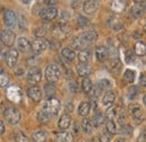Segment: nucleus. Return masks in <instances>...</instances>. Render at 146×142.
I'll return each mask as SVG.
<instances>
[{
    "label": "nucleus",
    "instance_id": "79ce46f5",
    "mask_svg": "<svg viewBox=\"0 0 146 142\" xmlns=\"http://www.w3.org/2000/svg\"><path fill=\"white\" fill-rule=\"evenodd\" d=\"M0 82H1V87H6L9 82V77L5 71L1 69V76H0Z\"/></svg>",
    "mask_w": 146,
    "mask_h": 142
},
{
    "label": "nucleus",
    "instance_id": "de8ad7c7",
    "mask_svg": "<svg viewBox=\"0 0 146 142\" xmlns=\"http://www.w3.org/2000/svg\"><path fill=\"white\" fill-rule=\"evenodd\" d=\"M68 88L69 90L72 92V94H75V92H78V86H76V84L74 82V81H71V82H69V85H68Z\"/></svg>",
    "mask_w": 146,
    "mask_h": 142
},
{
    "label": "nucleus",
    "instance_id": "f8f14e48",
    "mask_svg": "<svg viewBox=\"0 0 146 142\" xmlns=\"http://www.w3.org/2000/svg\"><path fill=\"white\" fill-rule=\"evenodd\" d=\"M17 46H18L19 51L23 52V53H27L31 50H33V44L26 37H20L19 38L17 41Z\"/></svg>",
    "mask_w": 146,
    "mask_h": 142
},
{
    "label": "nucleus",
    "instance_id": "6e6552de",
    "mask_svg": "<svg viewBox=\"0 0 146 142\" xmlns=\"http://www.w3.org/2000/svg\"><path fill=\"white\" fill-rule=\"evenodd\" d=\"M27 80H28V82H31L33 85L38 84L42 80V72H40V70L36 67L31 68L28 73H27Z\"/></svg>",
    "mask_w": 146,
    "mask_h": 142
},
{
    "label": "nucleus",
    "instance_id": "864d4df0",
    "mask_svg": "<svg viewBox=\"0 0 146 142\" xmlns=\"http://www.w3.org/2000/svg\"><path fill=\"white\" fill-rule=\"evenodd\" d=\"M126 62L127 63H130V59H131V61H133V53H131V51H129L127 53V55H126Z\"/></svg>",
    "mask_w": 146,
    "mask_h": 142
},
{
    "label": "nucleus",
    "instance_id": "dca6fc26",
    "mask_svg": "<svg viewBox=\"0 0 146 142\" xmlns=\"http://www.w3.org/2000/svg\"><path fill=\"white\" fill-rule=\"evenodd\" d=\"M108 54H109L108 53V49L105 48V46H97L96 50H94L96 59L99 62H104L108 58Z\"/></svg>",
    "mask_w": 146,
    "mask_h": 142
},
{
    "label": "nucleus",
    "instance_id": "c03bdc74",
    "mask_svg": "<svg viewBox=\"0 0 146 142\" xmlns=\"http://www.w3.org/2000/svg\"><path fill=\"white\" fill-rule=\"evenodd\" d=\"M111 141V134L109 132H104L99 137V142H110Z\"/></svg>",
    "mask_w": 146,
    "mask_h": 142
},
{
    "label": "nucleus",
    "instance_id": "3c124183",
    "mask_svg": "<svg viewBox=\"0 0 146 142\" xmlns=\"http://www.w3.org/2000/svg\"><path fill=\"white\" fill-rule=\"evenodd\" d=\"M139 84H141V86L146 87V73L141 74V77H139Z\"/></svg>",
    "mask_w": 146,
    "mask_h": 142
},
{
    "label": "nucleus",
    "instance_id": "f03ea898",
    "mask_svg": "<svg viewBox=\"0 0 146 142\" xmlns=\"http://www.w3.org/2000/svg\"><path fill=\"white\" fill-rule=\"evenodd\" d=\"M3 116L6 119L7 122H9L10 124L15 125L20 121V113L17 108L15 107H8L3 111Z\"/></svg>",
    "mask_w": 146,
    "mask_h": 142
},
{
    "label": "nucleus",
    "instance_id": "bf43d9fd",
    "mask_svg": "<svg viewBox=\"0 0 146 142\" xmlns=\"http://www.w3.org/2000/svg\"><path fill=\"white\" fill-rule=\"evenodd\" d=\"M144 29H145V32H146V24H145V26H144Z\"/></svg>",
    "mask_w": 146,
    "mask_h": 142
},
{
    "label": "nucleus",
    "instance_id": "9d476101",
    "mask_svg": "<svg viewBox=\"0 0 146 142\" xmlns=\"http://www.w3.org/2000/svg\"><path fill=\"white\" fill-rule=\"evenodd\" d=\"M48 46L47 41H45L44 38H37L33 42V52L36 54H39L44 52Z\"/></svg>",
    "mask_w": 146,
    "mask_h": 142
},
{
    "label": "nucleus",
    "instance_id": "a19ab883",
    "mask_svg": "<svg viewBox=\"0 0 146 142\" xmlns=\"http://www.w3.org/2000/svg\"><path fill=\"white\" fill-rule=\"evenodd\" d=\"M120 133L124 135H130L133 134V127L128 124H124L120 126Z\"/></svg>",
    "mask_w": 146,
    "mask_h": 142
},
{
    "label": "nucleus",
    "instance_id": "bb28decb",
    "mask_svg": "<svg viewBox=\"0 0 146 142\" xmlns=\"http://www.w3.org/2000/svg\"><path fill=\"white\" fill-rule=\"evenodd\" d=\"M81 127L87 134H91L92 131H93V124H92L91 121L88 120V119H83L81 121Z\"/></svg>",
    "mask_w": 146,
    "mask_h": 142
},
{
    "label": "nucleus",
    "instance_id": "423d86ee",
    "mask_svg": "<svg viewBox=\"0 0 146 142\" xmlns=\"http://www.w3.org/2000/svg\"><path fill=\"white\" fill-rule=\"evenodd\" d=\"M0 38H1V42H2L3 45H6V46H13L14 43H15L16 36L14 34V32H11L10 29H3V31H1Z\"/></svg>",
    "mask_w": 146,
    "mask_h": 142
},
{
    "label": "nucleus",
    "instance_id": "f257e3e1",
    "mask_svg": "<svg viewBox=\"0 0 146 142\" xmlns=\"http://www.w3.org/2000/svg\"><path fill=\"white\" fill-rule=\"evenodd\" d=\"M61 106L62 105H61V102L58 99H56V98H48L44 103L42 111L46 112L51 117H54V116H56L58 114V112L61 109Z\"/></svg>",
    "mask_w": 146,
    "mask_h": 142
},
{
    "label": "nucleus",
    "instance_id": "09e8293b",
    "mask_svg": "<svg viewBox=\"0 0 146 142\" xmlns=\"http://www.w3.org/2000/svg\"><path fill=\"white\" fill-rule=\"evenodd\" d=\"M108 52H109V55L113 59V55H115V58L117 59V50H116V48L115 46H112V45H110L109 50H108Z\"/></svg>",
    "mask_w": 146,
    "mask_h": 142
},
{
    "label": "nucleus",
    "instance_id": "a18cd8bd",
    "mask_svg": "<svg viewBox=\"0 0 146 142\" xmlns=\"http://www.w3.org/2000/svg\"><path fill=\"white\" fill-rule=\"evenodd\" d=\"M70 17H71L70 16V13H68L65 10H63V11L60 13V20H61L62 24H65V21H68L70 19Z\"/></svg>",
    "mask_w": 146,
    "mask_h": 142
},
{
    "label": "nucleus",
    "instance_id": "58836bf2",
    "mask_svg": "<svg viewBox=\"0 0 146 142\" xmlns=\"http://www.w3.org/2000/svg\"><path fill=\"white\" fill-rule=\"evenodd\" d=\"M106 129H107V131L109 132L111 135L115 134V133L117 132V129H116L115 122H113V121H110V120H108L107 123H106Z\"/></svg>",
    "mask_w": 146,
    "mask_h": 142
},
{
    "label": "nucleus",
    "instance_id": "7ed1b4c3",
    "mask_svg": "<svg viewBox=\"0 0 146 142\" xmlns=\"http://www.w3.org/2000/svg\"><path fill=\"white\" fill-rule=\"evenodd\" d=\"M60 76H61V71H60V68L58 66H56L54 63L52 64H48L45 69V77L46 79L48 80V82H55L60 79Z\"/></svg>",
    "mask_w": 146,
    "mask_h": 142
},
{
    "label": "nucleus",
    "instance_id": "5701e85b",
    "mask_svg": "<svg viewBox=\"0 0 146 142\" xmlns=\"http://www.w3.org/2000/svg\"><path fill=\"white\" fill-rule=\"evenodd\" d=\"M111 9L115 11V13H123L125 9H126V2H123V1H112L111 5H110Z\"/></svg>",
    "mask_w": 146,
    "mask_h": 142
},
{
    "label": "nucleus",
    "instance_id": "2eb2a0df",
    "mask_svg": "<svg viewBox=\"0 0 146 142\" xmlns=\"http://www.w3.org/2000/svg\"><path fill=\"white\" fill-rule=\"evenodd\" d=\"M98 8H99L98 1L89 0L83 3V11H84V14H88V15H92L93 13H96L98 10Z\"/></svg>",
    "mask_w": 146,
    "mask_h": 142
},
{
    "label": "nucleus",
    "instance_id": "20e7f679",
    "mask_svg": "<svg viewBox=\"0 0 146 142\" xmlns=\"http://www.w3.org/2000/svg\"><path fill=\"white\" fill-rule=\"evenodd\" d=\"M3 21H5V25L9 28H15L17 23H18V19H17V15L15 14V11L10 10V9H7L3 11Z\"/></svg>",
    "mask_w": 146,
    "mask_h": 142
},
{
    "label": "nucleus",
    "instance_id": "393cba45",
    "mask_svg": "<svg viewBox=\"0 0 146 142\" xmlns=\"http://www.w3.org/2000/svg\"><path fill=\"white\" fill-rule=\"evenodd\" d=\"M90 111H91V104L89 102L81 103V105L79 106V109H78V112L81 116H87L90 113Z\"/></svg>",
    "mask_w": 146,
    "mask_h": 142
},
{
    "label": "nucleus",
    "instance_id": "4c0bfd02",
    "mask_svg": "<svg viewBox=\"0 0 146 142\" xmlns=\"http://www.w3.org/2000/svg\"><path fill=\"white\" fill-rule=\"evenodd\" d=\"M34 34L38 37V38H43V36H45L47 34V27L45 26H39L34 31Z\"/></svg>",
    "mask_w": 146,
    "mask_h": 142
},
{
    "label": "nucleus",
    "instance_id": "e433bc0d",
    "mask_svg": "<svg viewBox=\"0 0 146 142\" xmlns=\"http://www.w3.org/2000/svg\"><path fill=\"white\" fill-rule=\"evenodd\" d=\"M52 117L46 113V112H44V111H40L39 113H38V115H37V120L40 122V123H46L48 120H51Z\"/></svg>",
    "mask_w": 146,
    "mask_h": 142
},
{
    "label": "nucleus",
    "instance_id": "4be33fe9",
    "mask_svg": "<svg viewBox=\"0 0 146 142\" xmlns=\"http://www.w3.org/2000/svg\"><path fill=\"white\" fill-rule=\"evenodd\" d=\"M73 137L71 133L61 132L55 134V142H72Z\"/></svg>",
    "mask_w": 146,
    "mask_h": 142
},
{
    "label": "nucleus",
    "instance_id": "1a4fd4ad",
    "mask_svg": "<svg viewBox=\"0 0 146 142\" xmlns=\"http://www.w3.org/2000/svg\"><path fill=\"white\" fill-rule=\"evenodd\" d=\"M129 112L133 116V119L136 121V122H142L144 119H145V114H144V111L143 108L138 105H133V106L129 107Z\"/></svg>",
    "mask_w": 146,
    "mask_h": 142
},
{
    "label": "nucleus",
    "instance_id": "5fc2aeb1",
    "mask_svg": "<svg viewBox=\"0 0 146 142\" xmlns=\"http://www.w3.org/2000/svg\"><path fill=\"white\" fill-rule=\"evenodd\" d=\"M0 130H1V131H0V133H1V134H3V133H5V125H3V122H1V123H0Z\"/></svg>",
    "mask_w": 146,
    "mask_h": 142
},
{
    "label": "nucleus",
    "instance_id": "9b49d317",
    "mask_svg": "<svg viewBox=\"0 0 146 142\" xmlns=\"http://www.w3.org/2000/svg\"><path fill=\"white\" fill-rule=\"evenodd\" d=\"M27 95L35 103H39L42 99V90L36 86H32L27 89Z\"/></svg>",
    "mask_w": 146,
    "mask_h": 142
},
{
    "label": "nucleus",
    "instance_id": "ea45409f",
    "mask_svg": "<svg viewBox=\"0 0 146 142\" xmlns=\"http://www.w3.org/2000/svg\"><path fill=\"white\" fill-rule=\"evenodd\" d=\"M138 94V88L136 86H130L127 90V95L129 99H134Z\"/></svg>",
    "mask_w": 146,
    "mask_h": 142
},
{
    "label": "nucleus",
    "instance_id": "0eeeda50",
    "mask_svg": "<svg viewBox=\"0 0 146 142\" xmlns=\"http://www.w3.org/2000/svg\"><path fill=\"white\" fill-rule=\"evenodd\" d=\"M58 10L55 7H46L39 11V16L44 20H53L54 18L57 17Z\"/></svg>",
    "mask_w": 146,
    "mask_h": 142
},
{
    "label": "nucleus",
    "instance_id": "aec40b11",
    "mask_svg": "<svg viewBox=\"0 0 146 142\" xmlns=\"http://www.w3.org/2000/svg\"><path fill=\"white\" fill-rule=\"evenodd\" d=\"M47 138H48V134H47L46 131L38 130V131H36L33 134L32 140H33V142H46L47 141Z\"/></svg>",
    "mask_w": 146,
    "mask_h": 142
},
{
    "label": "nucleus",
    "instance_id": "13d9d810",
    "mask_svg": "<svg viewBox=\"0 0 146 142\" xmlns=\"http://www.w3.org/2000/svg\"><path fill=\"white\" fill-rule=\"evenodd\" d=\"M143 103L146 105V95H144V97H143Z\"/></svg>",
    "mask_w": 146,
    "mask_h": 142
},
{
    "label": "nucleus",
    "instance_id": "f3484780",
    "mask_svg": "<svg viewBox=\"0 0 146 142\" xmlns=\"http://www.w3.org/2000/svg\"><path fill=\"white\" fill-rule=\"evenodd\" d=\"M81 38L83 40V42H84L86 44H91L94 41H97V38H98V33H97V31H94V29H90V31L83 33V34L81 35Z\"/></svg>",
    "mask_w": 146,
    "mask_h": 142
},
{
    "label": "nucleus",
    "instance_id": "8fccbe9b",
    "mask_svg": "<svg viewBox=\"0 0 146 142\" xmlns=\"http://www.w3.org/2000/svg\"><path fill=\"white\" fill-rule=\"evenodd\" d=\"M17 142H29V140L26 138V135H24L23 133H19L18 134V138H17Z\"/></svg>",
    "mask_w": 146,
    "mask_h": 142
},
{
    "label": "nucleus",
    "instance_id": "603ef678",
    "mask_svg": "<svg viewBox=\"0 0 146 142\" xmlns=\"http://www.w3.org/2000/svg\"><path fill=\"white\" fill-rule=\"evenodd\" d=\"M137 142H146V132L145 131L139 135V138H138Z\"/></svg>",
    "mask_w": 146,
    "mask_h": 142
},
{
    "label": "nucleus",
    "instance_id": "cd10ccee",
    "mask_svg": "<svg viewBox=\"0 0 146 142\" xmlns=\"http://www.w3.org/2000/svg\"><path fill=\"white\" fill-rule=\"evenodd\" d=\"M82 86V90H83V92L84 94H89L90 91L92 90L93 88V85H92V81L87 77V78H83V80H82V84H81Z\"/></svg>",
    "mask_w": 146,
    "mask_h": 142
},
{
    "label": "nucleus",
    "instance_id": "4468645a",
    "mask_svg": "<svg viewBox=\"0 0 146 142\" xmlns=\"http://www.w3.org/2000/svg\"><path fill=\"white\" fill-rule=\"evenodd\" d=\"M18 61V52L17 50H9L6 55V63L8 64V67L14 68L17 64Z\"/></svg>",
    "mask_w": 146,
    "mask_h": 142
},
{
    "label": "nucleus",
    "instance_id": "6ab92c4d",
    "mask_svg": "<svg viewBox=\"0 0 146 142\" xmlns=\"http://www.w3.org/2000/svg\"><path fill=\"white\" fill-rule=\"evenodd\" d=\"M71 122H72L71 116H70L69 114H64V115H62V116L60 117L58 123H57V126H58L61 130H66V129L70 127Z\"/></svg>",
    "mask_w": 146,
    "mask_h": 142
},
{
    "label": "nucleus",
    "instance_id": "412c9836",
    "mask_svg": "<svg viewBox=\"0 0 146 142\" xmlns=\"http://www.w3.org/2000/svg\"><path fill=\"white\" fill-rule=\"evenodd\" d=\"M76 72H78V74H79L80 77L87 78V77L89 76V73L91 72V69H90V67H89L87 63H81V64H79V66L76 67Z\"/></svg>",
    "mask_w": 146,
    "mask_h": 142
},
{
    "label": "nucleus",
    "instance_id": "6e6d98bb",
    "mask_svg": "<svg viewBox=\"0 0 146 142\" xmlns=\"http://www.w3.org/2000/svg\"><path fill=\"white\" fill-rule=\"evenodd\" d=\"M44 3H46V5H53V3H56V1H44Z\"/></svg>",
    "mask_w": 146,
    "mask_h": 142
},
{
    "label": "nucleus",
    "instance_id": "37998d69",
    "mask_svg": "<svg viewBox=\"0 0 146 142\" xmlns=\"http://www.w3.org/2000/svg\"><path fill=\"white\" fill-rule=\"evenodd\" d=\"M76 24L80 26V27H84V26H88L89 25V19L84 16H79L76 18Z\"/></svg>",
    "mask_w": 146,
    "mask_h": 142
},
{
    "label": "nucleus",
    "instance_id": "49530a36",
    "mask_svg": "<svg viewBox=\"0 0 146 142\" xmlns=\"http://www.w3.org/2000/svg\"><path fill=\"white\" fill-rule=\"evenodd\" d=\"M18 23H19V27H20L21 29H26V28H27V19H26L25 16L19 15Z\"/></svg>",
    "mask_w": 146,
    "mask_h": 142
},
{
    "label": "nucleus",
    "instance_id": "f704fd0d",
    "mask_svg": "<svg viewBox=\"0 0 146 142\" xmlns=\"http://www.w3.org/2000/svg\"><path fill=\"white\" fill-rule=\"evenodd\" d=\"M44 91H45V95L53 96V95H55V92H56V88H55V86L52 82H48V84H46L44 86Z\"/></svg>",
    "mask_w": 146,
    "mask_h": 142
},
{
    "label": "nucleus",
    "instance_id": "c85d7f7f",
    "mask_svg": "<svg viewBox=\"0 0 146 142\" xmlns=\"http://www.w3.org/2000/svg\"><path fill=\"white\" fill-rule=\"evenodd\" d=\"M143 11H144V9H143V7H142V6H134V7H131V8H130L129 14H130V16H131V17L139 18L141 16H142Z\"/></svg>",
    "mask_w": 146,
    "mask_h": 142
},
{
    "label": "nucleus",
    "instance_id": "a878e982",
    "mask_svg": "<svg viewBox=\"0 0 146 142\" xmlns=\"http://www.w3.org/2000/svg\"><path fill=\"white\" fill-rule=\"evenodd\" d=\"M90 56H91L90 51H89L88 49H84V50L79 51V53H78V60H79L81 63H87V62L89 61Z\"/></svg>",
    "mask_w": 146,
    "mask_h": 142
},
{
    "label": "nucleus",
    "instance_id": "2f4dec72",
    "mask_svg": "<svg viewBox=\"0 0 146 142\" xmlns=\"http://www.w3.org/2000/svg\"><path fill=\"white\" fill-rule=\"evenodd\" d=\"M62 56L64 59H66L68 61H72L75 59V52L71 49H69V48H64L62 50Z\"/></svg>",
    "mask_w": 146,
    "mask_h": 142
},
{
    "label": "nucleus",
    "instance_id": "39448f33",
    "mask_svg": "<svg viewBox=\"0 0 146 142\" xmlns=\"http://www.w3.org/2000/svg\"><path fill=\"white\" fill-rule=\"evenodd\" d=\"M70 33V27L66 24H60L53 28V35L57 40H63Z\"/></svg>",
    "mask_w": 146,
    "mask_h": 142
},
{
    "label": "nucleus",
    "instance_id": "72a5a7b5",
    "mask_svg": "<svg viewBox=\"0 0 146 142\" xmlns=\"http://www.w3.org/2000/svg\"><path fill=\"white\" fill-rule=\"evenodd\" d=\"M84 45H86V43L83 42V40L81 38V37H74L72 40V46L75 49V50H84L83 48H84Z\"/></svg>",
    "mask_w": 146,
    "mask_h": 142
},
{
    "label": "nucleus",
    "instance_id": "ddd939ff",
    "mask_svg": "<svg viewBox=\"0 0 146 142\" xmlns=\"http://www.w3.org/2000/svg\"><path fill=\"white\" fill-rule=\"evenodd\" d=\"M108 27H109L111 31L113 32H120L123 28H124V25H123V21L119 19L118 17H110L108 19Z\"/></svg>",
    "mask_w": 146,
    "mask_h": 142
},
{
    "label": "nucleus",
    "instance_id": "473e14b6",
    "mask_svg": "<svg viewBox=\"0 0 146 142\" xmlns=\"http://www.w3.org/2000/svg\"><path fill=\"white\" fill-rule=\"evenodd\" d=\"M117 113H118V106H111L106 112V117L110 121H113V119L117 117Z\"/></svg>",
    "mask_w": 146,
    "mask_h": 142
},
{
    "label": "nucleus",
    "instance_id": "7c9ffc66",
    "mask_svg": "<svg viewBox=\"0 0 146 142\" xmlns=\"http://www.w3.org/2000/svg\"><path fill=\"white\" fill-rule=\"evenodd\" d=\"M135 53L139 56H143L146 54V44L143 42H137L135 45Z\"/></svg>",
    "mask_w": 146,
    "mask_h": 142
},
{
    "label": "nucleus",
    "instance_id": "c9c22d12",
    "mask_svg": "<svg viewBox=\"0 0 146 142\" xmlns=\"http://www.w3.org/2000/svg\"><path fill=\"white\" fill-rule=\"evenodd\" d=\"M124 79L129 82V84H131L134 80H135V71L130 70V69H127V70L125 71V73H124Z\"/></svg>",
    "mask_w": 146,
    "mask_h": 142
},
{
    "label": "nucleus",
    "instance_id": "4d7b16f0",
    "mask_svg": "<svg viewBox=\"0 0 146 142\" xmlns=\"http://www.w3.org/2000/svg\"><path fill=\"white\" fill-rule=\"evenodd\" d=\"M116 142H125V139H121V138H118V139L116 140Z\"/></svg>",
    "mask_w": 146,
    "mask_h": 142
},
{
    "label": "nucleus",
    "instance_id": "c756f323",
    "mask_svg": "<svg viewBox=\"0 0 146 142\" xmlns=\"http://www.w3.org/2000/svg\"><path fill=\"white\" fill-rule=\"evenodd\" d=\"M91 122H92V124H93V126L98 127V126H100V125L105 122V116H104L101 113H96V114L93 115V117H92Z\"/></svg>",
    "mask_w": 146,
    "mask_h": 142
},
{
    "label": "nucleus",
    "instance_id": "b1692460",
    "mask_svg": "<svg viewBox=\"0 0 146 142\" xmlns=\"http://www.w3.org/2000/svg\"><path fill=\"white\" fill-rule=\"evenodd\" d=\"M115 99H116V94L113 91H107L102 97V104L104 106H108L115 102Z\"/></svg>",
    "mask_w": 146,
    "mask_h": 142
},
{
    "label": "nucleus",
    "instance_id": "a211bd4d",
    "mask_svg": "<svg viewBox=\"0 0 146 142\" xmlns=\"http://www.w3.org/2000/svg\"><path fill=\"white\" fill-rule=\"evenodd\" d=\"M110 87H111V84H110L109 80L108 79H102L97 84V86H96L97 90H94V95H100L101 92H104L105 90L109 89Z\"/></svg>",
    "mask_w": 146,
    "mask_h": 142
}]
</instances>
